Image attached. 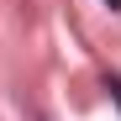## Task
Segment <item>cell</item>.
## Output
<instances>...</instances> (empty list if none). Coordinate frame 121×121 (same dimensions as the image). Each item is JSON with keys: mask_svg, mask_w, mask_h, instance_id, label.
I'll return each mask as SVG.
<instances>
[{"mask_svg": "<svg viewBox=\"0 0 121 121\" xmlns=\"http://www.w3.org/2000/svg\"><path fill=\"white\" fill-rule=\"evenodd\" d=\"M105 90H111V100L121 105V79H105Z\"/></svg>", "mask_w": 121, "mask_h": 121, "instance_id": "cell-1", "label": "cell"}, {"mask_svg": "<svg viewBox=\"0 0 121 121\" xmlns=\"http://www.w3.org/2000/svg\"><path fill=\"white\" fill-rule=\"evenodd\" d=\"M105 5H111V11H121V0H105Z\"/></svg>", "mask_w": 121, "mask_h": 121, "instance_id": "cell-2", "label": "cell"}]
</instances>
